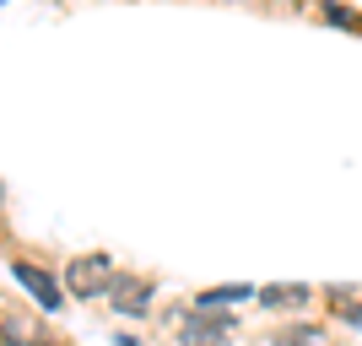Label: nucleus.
I'll list each match as a JSON object with an SVG mask.
<instances>
[{
  "label": "nucleus",
  "mask_w": 362,
  "mask_h": 346,
  "mask_svg": "<svg viewBox=\"0 0 362 346\" xmlns=\"http://www.w3.org/2000/svg\"><path fill=\"white\" fill-rule=\"evenodd\" d=\"M233 335H238V319L233 314H184L179 325V346H233Z\"/></svg>",
  "instance_id": "20e7f679"
},
{
  "label": "nucleus",
  "mask_w": 362,
  "mask_h": 346,
  "mask_svg": "<svg viewBox=\"0 0 362 346\" xmlns=\"http://www.w3.org/2000/svg\"><path fill=\"white\" fill-rule=\"evenodd\" d=\"M0 346H33V325L22 314H0Z\"/></svg>",
  "instance_id": "1a4fd4ad"
},
{
  "label": "nucleus",
  "mask_w": 362,
  "mask_h": 346,
  "mask_svg": "<svg viewBox=\"0 0 362 346\" xmlns=\"http://www.w3.org/2000/svg\"><path fill=\"white\" fill-rule=\"evenodd\" d=\"M114 271H119V265H114L103 249L76 255V260H65V292H71V298H81V303H92V298H103V292H108Z\"/></svg>",
  "instance_id": "f257e3e1"
},
{
  "label": "nucleus",
  "mask_w": 362,
  "mask_h": 346,
  "mask_svg": "<svg viewBox=\"0 0 362 346\" xmlns=\"http://www.w3.org/2000/svg\"><path fill=\"white\" fill-rule=\"evenodd\" d=\"M11 276H16V287H22L44 314H60V308H65V282L54 271H44L38 260H22V255H16L11 260Z\"/></svg>",
  "instance_id": "f03ea898"
},
{
  "label": "nucleus",
  "mask_w": 362,
  "mask_h": 346,
  "mask_svg": "<svg viewBox=\"0 0 362 346\" xmlns=\"http://www.w3.org/2000/svg\"><path fill=\"white\" fill-rule=\"evenodd\" d=\"M335 319H346L351 330H362V303H335Z\"/></svg>",
  "instance_id": "9d476101"
},
{
  "label": "nucleus",
  "mask_w": 362,
  "mask_h": 346,
  "mask_svg": "<svg viewBox=\"0 0 362 346\" xmlns=\"http://www.w3.org/2000/svg\"><path fill=\"white\" fill-rule=\"evenodd\" d=\"M255 292H259V287H249V282H227V287H200L195 298H189V308H195V314H227L233 303H255Z\"/></svg>",
  "instance_id": "423d86ee"
},
{
  "label": "nucleus",
  "mask_w": 362,
  "mask_h": 346,
  "mask_svg": "<svg viewBox=\"0 0 362 346\" xmlns=\"http://www.w3.org/2000/svg\"><path fill=\"white\" fill-rule=\"evenodd\" d=\"M0 6H6V0H0Z\"/></svg>",
  "instance_id": "ddd939ff"
},
{
  "label": "nucleus",
  "mask_w": 362,
  "mask_h": 346,
  "mask_svg": "<svg viewBox=\"0 0 362 346\" xmlns=\"http://www.w3.org/2000/svg\"><path fill=\"white\" fill-rule=\"evenodd\" d=\"M108 308L114 314H130V319H141V314H151V298H157V276H136V271H114V282H108Z\"/></svg>",
  "instance_id": "7ed1b4c3"
},
{
  "label": "nucleus",
  "mask_w": 362,
  "mask_h": 346,
  "mask_svg": "<svg viewBox=\"0 0 362 346\" xmlns=\"http://www.w3.org/2000/svg\"><path fill=\"white\" fill-rule=\"evenodd\" d=\"M0 200H6V190H0Z\"/></svg>",
  "instance_id": "f8f14e48"
},
{
  "label": "nucleus",
  "mask_w": 362,
  "mask_h": 346,
  "mask_svg": "<svg viewBox=\"0 0 362 346\" xmlns=\"http://www.w3.org/2000/svg\"><path fill=\"white\" fill-rule=\"evenodd\" d=\"M319 22H330V28H346V33H362V11H351V6H341V0H325L319 6Z\"/></svg>",
  "instance_id": "6e6552de"
},
{
  "label": "nucleus",
  "mask_w": 362,
  "mask_h": 346,
  "mask_svg": "<svg viewBox=\"0 0 362 346\" xmlns=\"http://www.w3.org/2000/svg\"><path fill=\"white\" fill-rule=\"evenodd\" d=\"M114 346H141V341H136V335H119V341H114Z\"/></svg>",
  "instance_id": "9b49d317"
},
{
  "label": "nucleus",
  "mask_w": 362,
  "mask_h": 346,
  "mask_svg": "<svg viewBox=\"0 0 362 346\" xmlns=\"http://www.w3.org/2000/svg\"><path fill=\"white\" fill-rule=\"evenodd\" d=\"M271 346H330V335H325V325H281Z\"/></svg>",
  "instance_id": "0eeeda50"
},
{
  "label": "nucleus",
  "mask_w": 362,
  "mask_h": 346,
  "mask_svg": "<svg viewBox=\"0 0 362 346\" xmlns=\"http://www.w3.org/2000/svg\"><path fill=\"white\" fill-rule=\"evenodd\" d=\"M259 308H271V314H303L308 303H314V287L308 282H271L255 292Z\"/></svg>",
  "instance_id": "39448f33"
}]
</instances>
